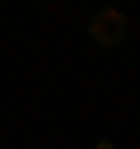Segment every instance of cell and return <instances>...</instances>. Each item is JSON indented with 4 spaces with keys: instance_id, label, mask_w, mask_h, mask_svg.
<instances>
[{
    "instance_id": "6da1fadb",
    "label": "cell",
    "mask_w": 140,
    "mask_h": 149,
    "mask_svg": "<svg viewBox=\"0 0 140 149\" xmlns=\"http://www.w3.org/2000/svg\"><path fill=\"white\" fill-rule=\"evenodd\" d=\"M131 28H135V23H131L121 9L103 5V9L89 19V42H93V47H121V42L131 37Z\"/></svg>"
},
{
    "instance_id": "7a4b0ae2",
    "label": "cell",
    "mask_w": 140,
    "mask_h": 149,
    "mask_svg": "<svg viewBox=\"0 0 140 149\" xmlns=\"http://www.w3.org/2000/svg\"><path fill=\"white\" fill-rule=\"evenodd\" d=\"M93 149H112V140H98V144H93Z\"/></svg>"
}]
</instances>
